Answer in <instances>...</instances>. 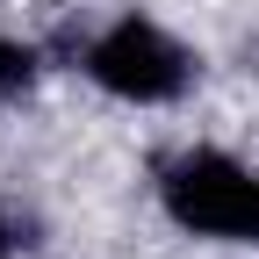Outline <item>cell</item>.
<instances>
[{
    "mask_svg": "<svg viewBox=\"0 0 259 259\" xmlns=\"http://www.w3.org/2000/svg\"><path fill=\"white\" fill-rule=\"evenodd\" d=\"M0 252H8V223H0Z\"/></svg>",
    "mask_w": 259,
    "mask_h": 259,
    "instance_id": "5b68a950",
    "label": "cell"
},
{
    "mask_svg": "<svg viewBox=\"0 0 259 259\" xmlns=\"http://www.w3.org/2000/svg\"><path fill=\"white\" fill-rule=\"evenodd\" d=\"M252 194L259 180L223 151H187L166 166V209L202 238H252Z\"/></svg>",
    "mask_w": 259,
    "mask_h": 259,
    "instance_id": "6da1fadb",
    "label": "cell"
},
{
    "mask_svg": "<svg viewBox=\"0 0 259 259\" xmlns=\"http://www.w3.org/2000/svg\"><path fill=\"white\" fill-rule=\"evenodd\" d=\"M29 79H36V58H29L22 44H8V36H0V101H8V94H22Z\"/></svg>",
    "mask_w": 259,
    "mask_h": 259,
    "instance_id": "3957f363",
    "label": "cell"
},
{
    "mask_svg": "<svg viewBox=\"0 0 259 259\" xmlns=\"http://www.w3.org/2000/svg\"><path fill=\"white\" fill-rule=\"evenodd\" d=\"M87 72L101 79L108 94H122V101H173V94L194 79V65H187V51L166 36V29L115 22L108 36L87 51Z\"/></svg>",
    "mask_w": 259,
    "mask_h": 259,
    "instance_id": "7a4b0ae2",
    "label": "cell"
},
{
    "mask_svg": "<svg viewBox=\"0 0 259 259\" xmlns=\"http://www.w3.org/2000/svg\"><path fill=\"white\" fill-rule=\"evenodd\" d=\"M252 245H259V194H252Z\"/></svg>",
    "mask_w": 259,
    "mask_h": 259,
    "instance_id": "277c9868",
    "label": "cell"
}]
</instances>
